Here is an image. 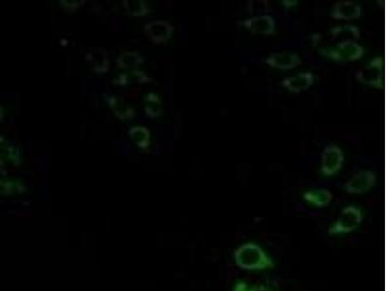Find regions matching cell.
Masks as SVG:
<instances>
[{
	"mask_svg": "<svg viewBox=\"0 0 388 291\" xmlns=\"http://www.w3.org/2000/svg\"><path fill=\"white\" fill-rule=\"evenodd\" d=\"M148 33L153 41L165 42L172 36L173 27L166 22H157L148 25Z\"/></svg>",
	"mask_w": 388,
	"mask_h": 291,
	"instance_id": "7c38bea8",
	"label": "cell"
},
{
	"mask_svg": "<svg viewBox=\"0 0 388 291\" xmlns=\"http://www.w3.org/2000/svg\"><path fill=\"white\" fill-rule=\"evenodd\" d=\"M281 4H283V7L288 9L291 8V7L297 6L298 1L297 0H283V1H281Z\"/></svg>",
	"mask_w": 388,
	"mask_h": 291,
	"instance_id": "9a60e30c",
	"label": "cell"
},
{
	"mask_svg": "<svg viewBox=\"0 0 388 291\" xmlns=\"http://www.w3.org/2000/svg\"><path fill=\"white\" fill-rule=\"evenodd\" d=\"M314 76L311 72L298 73L297 75L285 78L281 81V87L293 94H300L306 91L309 87L313 86Z\"/></svg>",
	"mask_w": 388,
	"mask_h": 291,
	"instance_id": "30bf717a",
	"label": "cell"
},
{
	"mask_svg": "<svg viewBox=\"0 0 388 291\" xmlns=\"http://www.w3.org/2000/svg\"><path fill=\"white\" fill-rule=\"evenodd\" d=\"M356 78L361 84L380 89L385 80V63L382 58H374L368 65L357 71Z\"/></svg>",
	"mask_w": 388,
	"mask_h": 291,
	"instance_id": "277c9868",
	"label": "cell"
},
{
	"mask_svg": "<svg viewBox=\"0 0 388 291\" xmlns=\"http://www.w3.org/2000/svg\"><path fill=\"white\" fill-rule=\"evenodd\" d=\"M362 15V8L356 2L344 0L334 4L331 8V18L335 20L352 21Z\"/></svg>",
	"mask_w": 388,
	"mask_h": 291,
	"instance_id": "9c48e42d",
	"label": "cell"
},
{
	"mask_svg": "<svg viewBox=\"0 0 388 291\" xmlns=\"http://www.w3.org/2000/svg\"><path fill=\"white\" fill-rule=\"evenodd\" d=\"M234 260L239 268L246 271H260L274 268L275 261L257 244L248 242L234 252Z\"/></svg>",
	"mask_w": 388,
	"mask_h": 291,
	"instance_id": "6da1fadb",
	"label": "cell"
},
{
	"mask_svg": "<svg viewBox=\"0 0 388 291\" xmlns=\"http://www.w3.org/2000/svg\"><path fill=\"white\" fill-rule=\"evenodd\" d=\"M331 36L333 39H342V41L356 42L360 37V30L352 25H336L331 30Z\"/></svg>",
	"mask_w": 388,
	"mask_h": 291,
	"instance_id": "4fadbf2b",
	"label": "cell"
},
{
	"mask_svg": "<svg viewBox=\"0 0 388 291\" xmlns=\"http://www.w3.org/2000/svg\"><path fill=\"white\" fill-rule=\"evenodd\" d=\"M238 25L255 34L266 35V36L275 34V21L269 15L255 16L239 22Z\"/></svg>",
	"mask_w": 388,
	"mask_h": 291,
	"instance_id": "52a82bcc",
	"label": "cell"
},
{
	"mask_svg": "<svg viewBox=\"0 0 388 291\" xmlns=\"http://www.w3.org/2000/svg\"><path fill=\"white\" fill-rule=\"evenodd\" d=\"M319 53L324 58L337 63H352L360 60L365 54V50L357 42L342 41L334 46L321 48Z\"/></svg>",
	"mask_w": 388,
	"mask_h": 291,
	"instance_id": "7a4b0ae2",
	"label": "cell"
},
{
	"mask_svg": "<svg viewBox=\"0 0 388 291\" xmlns=\"http://www.w3.org/2000/svg\"><path fill=\"white\" fill-rule=\"evenodd\" d=\"M345 155L339 147L328 145L321 153V172L324 176H333L343 168Z\"/></svg>",
	"mask_w": 388,
	"mask_h": 291,
	"instance_id": "5b68a950",
	"label": "cell"
},
{
	"mask_svg": "<svg viewBox=\"0 0 388 291\" xmlns=\"http://www.w3.org/2000/svg\"><path fill=\"white\" fill-rule=\"evenodd\" d=\"M377 178L376 174L370 170H363L354 174L347 183L344 188L349 194H362L370 191L375 186Z\"/></svg>",
	"mask_w": 388,
	"mask_h": 291,
	"instance_id": "8992f818",
	"label": "cell"
},
{
	"mask_svg": "<svg viewBox=\"0 0 388 291\" xmlns=\"http://www.w3.org/2000/svg\"><path fill=\"white\" fill-rule=\"evenodd\" d=\"M232 291H274L271 288H267V286L259 285H250V283H247V281H237V283L234 285Z\"/></svg>",
	"mask_w": 388,
	"mask_h": 291,
	"instance_id": "5bb4252c",
	"label": "cell"
},
{
	"mask_svg": "<svg viewBox=\"0 0 388 291\" xmlns=\"http://www.w3.org/2000/svg\"><path fill=\"white\" fill-rule=\"evenodd\" d=\"M264 63L275 69L290 70L301 65L302 61L297 54L290 51H283L270 54Z\"/></svg>",
	"mask_w": 388,
	"mask_h": 291,
	"instance_id": "ba28073f",
	"label": "cell"
},
{
	"mask_svg": "<svg viewBox=\"0 0 388 291\" xmlns=\"http://www.w3.org/2000/svg\"><path fill=\"white\" fill-rule=\"evenodd\" d=\"M363 221L361 210L356 206L351 205L343 209L337 221L328 229L330 235L351 233L360 226Z\"/></svg>",
	"mask_w": 388,
	"mask_h": 291,
	"instance_id": "3957f363",
	"label": "cell"
},
{
	"mask_svg": "<svg viewBox=\"0 0 388 291\" xmlns=\"http://www.w3.org/2000/svg\"><path fill=\"white\" fill-rule=\"evenodd\" d=\"M304 200L310 204L323 208L330 204L333 194L327 188H313L304 193Z\"/></svg>",
	"mask_w": 388,
	"mask_h": 291,
	"instance_id": "8fae6325",
	"label": "cell"
}]
</instances>
